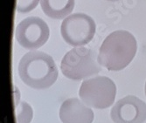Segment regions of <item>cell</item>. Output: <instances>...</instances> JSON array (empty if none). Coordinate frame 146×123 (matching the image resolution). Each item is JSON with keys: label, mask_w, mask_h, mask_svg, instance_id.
Returning a JSON list of instances; mask_svg holds the SVG:
<instances>
[{"label": "cell", "mask_w": 146, "mask_h": 123, "mask_svg": "<svg viewBox=\"0 0 146 123\" xmlns=\"http://www.w3.org/2000/svg\"><path fill=\"white\" fill-rule=\"evenodd\" d=\"M116 95V86L106 76H96L85 79L79 89V96L89 107L105 109L113 105Z\"/></svg>", "instance_id": "cell-4"}, {"label": "cell", "mask_w": 146, "mask_h": 123, "mask_svg": "<svg viewBox=\"0 0 146 123\" xmlns=\"http://www.w3.org/2000/svg\"><path fill=\"white\" fill-rule=\"evenodd\" d=\"M59 116L62 123H92L95 118L92 109L77 98L64 101Z\"/></svg>", "instance_id": "cell-8"}, {"label": "cell", "mask_w": 146, "mask_h": 123, "mask_svg": "<svg viewBox=\"0 0 146 123\" xmlns=\"http://www.w3.org/2000/svg\"><path fill=\"white\" fill-rule=\"evenodd\" d=\"M96 23L84 13H74L66 18L60 27L63 39L72 46L88 44L96 33Z\"/></svg>", "instance_id": "cell-5"}, {"label": "cell", "mask_w": 146, "mask_h": 123, "mask_svg": "<svg viewBox=\"0 0 146 123\" xmlns=\"http://www.w3.org/2000/svg\"><path fill=\"white\" fill-rule=\"evenodd\" d=\"M137 50V40L129 32L115 31L102 42L98 53V62L109 71H121L134 59Z\"/></svg>", "instance_id": "cell-2"}, {"label": "cell", "mask_w": 146, "mask_h": 123, "mask_svg": "<svg viewBox=\"0 0 146 123\" xmlns=\"http://www.w3.org/2000/svg\"><path fill=\"white\" fill-rule=\"evenodd\" d=\"M108 1H111V2H115V1H119V0H108Z\"/></svg>", "instance_id": "cell-12"}, {"label": "cell", "mask_w": 146, "mask_h": 123, "mask_svg": "<svg viewBox=\"0 0 146 123\" xmlns=\"http://www.w3.org/2000/svg\"><path fill=\"white\" fill-rule=\"evenodd\" d=\"M40 5L47 17L61 19L72 12L74 7V0H40Z\"/></svg>", "instance_id": "cell-9"}, {"label": "cell", "mask_w": 146, "mask_h": 123, "mask_svg": "<svg viewBox=\"0 0 146 123\" xmlns=\"http://www.w3.org/2000/svg\"><path fill=\"white\" fill-rule=\"evenodd\" d=\"M15 38L18 43L25 49H38L48 40L49 27L38 17L26 18L17 25Z\"/></svg>", "instance_id": "cell-6"}, {"label": "cell", "mask_w": 146, "mask_h": 123, "mask_svg": "<svg viewBox=\"0 0 146 123\" xmlns=\"http://www.w3.org/2000/svg\"><path fill=\"white\" fill-rule=\"evenodd\" d=\"M33 117L32 106L25 101L16 105V119L17 123H31Z\"/></svg>", "instance_id": "cell-10"}, {"label": "cell", "mask_w": 146, "mask_h": 123, "mask_svg": "<svg viewBox=\"0 0 146 123\" xmlns=\"http://www.w3.org/2000/svg\"><path fill=\"white\" fill-rule=\"evenodd\" d=\"M144 89H145V95H146V83H145V88Z\"/></svg>", "instance_id": "cell-13"}, {"label": "cell", "mask_w": 146, "mask_h": 123, "mask_svg": "<svg viewBox=\"0 0 146 123\" xmlns=\"http://www.w3.org/2000/svg\"><path fill=\"white\" fill-rule=\"evenodd\" d=\"M110 117L115 123H143L146 103L134 95H128L113 106Z\"/></svg>", "instance_id": "cell-7"}, {"label": "cell", "mask_w": 146, "mask_h": 123, "mask_svg": "<svg viewBox=\"0 0 146 123\" xmlns=\"http://www.w3.org/2000/svg\"><path fill=\"white\" fill-rule=\"evenodd\" d=\"M39 0H17L16 10L20 13H27L38 5Z\"/></svg>", "instance_id": "cell-11"}, {"label": "cell", "mask_w": 146, "mask_h": 123, "mask_svg": "<svg viewBox=\"0 0 146 123\" xmlns=\"http://www.w3.org/2000/svg\"><path fill=\"white\" fill-rule=\"evenodd\" d=\"M19 75L26 86L37 90H44L55 83L58 69L49 54L33 51L21 58L19 64Z\"/></svg>", "instance_id": "cell-1"}, {"label": "cell", "mask_w": 146, "mask_h": 123, "mask_svg": "<svg viewBox=\"0 0 146 123\" xmlns=\"http://www.w3.org/2000/svg\"><path fill=\"white\" fill-rule=\"evenodd\" d=\"M61 73L73 80H81L97 74L101 71L98 55L86 47H76L65 54L60 64Z\"/></svg>", "instance_id": "cell-3"}]
</instances>
